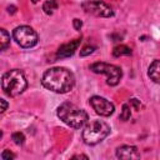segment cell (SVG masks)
I'll return each mask as SVG.
<instances>
[{"label": "cell", "mask_w": 160, "mask_h": 160, "mask_svg": "<svg viewBox=\"0 0 160 160\" xmlns=\"http://www.w3.org/2000/svg\"><path fill=\"white\" fill-rule=\"evenodd\" d=\"M41 84L44 85V88H46L52 92L65 94L72 90L75 85V78L69 69L55 66L48 69L44 72L41 78Z\"/></svg>", "instance_id": "obj_1"}, {"label": "cell", "mask_w": 160, "mask_h": 160, "mask_svg": "<svg viewBox=\"0 0 160 160\" xmlns=\"http://www.w3.org/2000/svg\"><path fill=\"white\" fill-rule=\"evenodd\" d=\"M56 115L62 122H65L66 125L74 129H81L89 121V115L86 114L85 110L68 101L58 106Z\"/></svg>", "instance_id": "obj_2"}, {"label": "cell", "mask_w": 160, "mask_h": 160, "mask_svg": "<svg viewBox=\"0 0 160 160\" xmlns=\"http://www.w3.org/2000/svg\"><path fill=\"white\" fill-rule=\"evenodd\" d=\"M28 86V81L25 75L19 69H12L2 75L1 79V88L4 92L9 96H18L20 95Z\"/></svg>", "instance_id": "obj_3"}, {"label": "cell", "mask_w": 160, "mask_h": 160, "mask_svg": "<svg viewBox=\"0 0 160 160\" xmlns=\"http://www.w3.org/2000/svg\"><path fill=\"white\" fill-rule=\"evenodd\" d=\"M110 126L101 120H94L85 125L82 130V140L88 145H96L110 134Z\"/></svg>", "instance_id": "obj_4"}, {"label": "cell", "mask_w": 160, "mask_h": 160, "mask_svg": "<svg viewBox=\"0 0 160 160\" xmlns=\"http://www.w3.org/2000/svg\"><path fill=\"white\" fill-rule=\"evenodd\" d=\"M90 70L95 74L106 75V84L110 86H115L122 78V71L119 66L108 64V62H94L90 65Z\"/></svg>", "instance_id": "obj_5"}, {"label": "cell", "mask_w": 160, "mask_h": 160, "mask_svg": "<svg viewBox=\"0 0 160 160\" xmlns=\"http://www.w3.org/2000/svg\"><path fill=\"white\" fill-rule=\"evenodd\" d=\"M14 40L21 48H32L38 44V34L36 31L28 25H20L12 31Z\"/></svg>", "instance_id": "obj_6"}, {"label": "cell", "mask_w": 160, "mask_h": 160, "mask_svg": "<svg viewBox=\"0 0 160 160\" xmlns=\"http://www.w3.org/2000/svg\"><path fill=\"white\" fill-rule=\"evenodd\" d=\"M81 8L85 12L91 14L99 18H111L114 16V11L110 5L100 0H86L81 4Z\"/></svg>", "instance_id": "obj_7"}, {"label": "cell", "mask_w": 160, "mask_h": 160, "mask_svg": "<svg viewBox=\"0 0 160 160\" xmlns=\"http://www.w3.org/2000/svg\"><path fill=\"white\" fill-rule=\"evenodd\" d=\"M90 105L92 106L95 112L99 114L100 116H110L115 110V106L112 102H110L105 98L98 96V95H94L90 98Z\"/></svg>", "instance_id": "obj_8"}, {"label": "cell", "mask_w": 160, "mask_h": 160, "mask_svg": "<svg viewBox=\"0 0 160 160\" xmlns=\"http://www.w3.org/2000/svg\"><path fill=\"white\" fill-rule=\"evenodd\" d=\"M80 42H81V38L80 39H75L70 42H66V44H62L58 51H56V58L58 59H65V58H70L74 55V52L78 50V48L80 46Z\"/></svg>", "instance_id": "obj_9"}, {"label": "cell", "mask_w": 160, "mask_h": 160, "mask_svg": "<svg viewBox=\"0 0 160 160\" xmlns=\"http://www.w3.org/2000/svg\"><path fill=\"white\" fill-rule=\"evenodd\" d=\"M115 155L118 159H125V160H129V159H139L140 158V152L138 150L136 146H132V145H122V146H119L115 151Z\"/></svg>", "instance_id": "obj_10"}, {"label": "cell", "mask_w": 160, "mask_h": 160, "mask_svg": "<svg viewBox=\"0 0 160 160\" xmlns=\"http://www.w3.org/2000/svg\"><path fill=\"white\" fill-rule=\"evenodd\" d=\"M148 75L154 82L160 84V60H154L150 64L148 69Z\"/></svg>", "instance_id": "obj_11"}, {"label": "cell", "mask_w": 160, "mask_h": 160, "mask_svg": "<svg viewBox=\"0 0 160 160\" xmlns=\"http://www.w3.org/2000/svg\"><path fill=\"white\" fill-rule=\"evenodd\" d=\"M122 55H131V49L126 45H116L114 49H112V56L115 58H120Z\"/></svg>", "instance_id": "obj_12"}, {"label": "cell", "mask_w": 160, "mask_h": 160, "mask_svg": "<svg viewBox=\"0 0 160 160\" xmlns=\"http://www.w3.org/2000/svg\"><path fill=\"white\" fill-rule=\"evenodd\" d=\"M58 8H59V4H58L56 0H48V1H45L44 5H42V10H44V12H45L46 15L54 14V11H55Z\"/></svg>", "instance_id": "obj_13"}, {"label": "cell", "mask_w": 160, "mask_h": 160, "mask_svg": "<svg viewBox=\"0 0 160 160\" xmlns=\"http://www.w3.org/2000/svg\"><path fill=\"white\" fill-rule=\"evenodd\" d=\"M0 44H1V50H6V48L10 45V35L5 29H0Z\"/></svg>", "instance_id": "obj_14"}, {"label": "cell", "mask_w": 160, "mask_h": 160, "mask_svg": "<svg viewBox=\"0 0 160 160\" xmlns=\"http://www.w3.org/2000/svg\"><path fill=\"white\" fill-rule=\"evenodd\" d=\"M131 116V111H130V105L129 102L128 104H122V108H121V112H120V119L122 121H128Z\"/></svg>", "instance_id": "obj_15"}, {"label": "cell", "mask_w": 160, "mask_h": 160, "mask_svg": "<svg viewBox=\"0 0 160 160\" xmlns=\"http://www.w3.org/2000/svg\"><path fill=\"white\" fill-rule=\"evenodd\" d=\"M11 139H12V141H14L16 145H22V144L25 142V135H24L22 132H20V131L12 132Z\"/></svg>", "instance_id": "obj_16"}, {"label": "cell", "mask_w": 160, "mask_h": 160, "mask_svg": "<svg viewBox=\"0 0 160 160\" xmlns=\"http://www.w3.org/2000/svg\"><path fill=\"white\" fill-rule=\"evenodd\" d=\"M95 50V46H91V45H86L84 46L81 50H80V56H88L90 54H92Z\"/></svg>", "instance_id": "obj_17"}, {"label": "cell", "mask_w": 160, "mask_h": 160, "mask_svg": "<svg viewBox=\"0 0 160 160\" xmlns=\"http://www.w3.org/2000/svg\"><path fill=\"white\" fill-rule=\"evenodd\" d=\"M129 105H130V106H132L135 110H140L141 102H140V100H139V99L132 98V99H130V100H129Z\"/></svg>", "instance_id": "obj_18"}, {"label": "cell", "mask_w": 160, "mask_h": 160, "mask_svg": "<svg viewBox=\"0 0 160 160\" xmlns=\"http://www.w3.org/2000/svg\"><path fill=\"white\" fill-rule=\"evenodd\" d=\"M15 158V155L12 154V152H10V150H4L2 152H1V159L2 160H11V159H14Z\"/></svg>", "instance_id": "obj_19"}, {"label": "cell", "mask_w": 160, "mask_h": 160, "mask_svg": "<svg viewBox=\"0 0 160 160\" xmlns=\"http://www.w3.org/2000/svg\"><path fill=\"white\" fill-rule=\"evenodd\" d=\"M72 25H74V29H75L76 31H80V29H81V26H82V21H81L80 19H74V20H72Z\"/></svg>", "instance_id": "obj_20"}, {"label": "cell", "mask_w": 160, "mask_h": 160, "mask_svg": "<svg viewBox=\"0 0 160 160\" xmlns=\"http://www.w3.org/2000/svg\"><path fill=\"white\" fill-rule=\"evenodd\" d=\"M0 102H1V112H4L8 109V102L5 99H0Z\"/></svg>", "instance_id": "obj_21"}, {"label": "cell", "mask_w": 160, "mask_h": 160, "mask_svg": "<svg viewBox=\"0 0 160 160\" xmlns=\"http://www.w3.org/2000/svg\"><path fill=\"white\" fill-rule=\"evenodd\" d=\"M8 12H9V14H15V12H16V6H14V5L8 6Z\"/></svg>", "instance_id": "obj_22"}, {"label": "cell", "mask_w": 160, "mask_h": 160, "mask_svg": "<svg viewBox=\"0 0 160 160\" xmlns=\"http://www.w3.org/2000/svg\"><path fill=\"white\" fill-rule=\"evenodd\" d=\"M72 159H86V160H88L89 158H88L86 155H81V154H80V155H74Z\"/></svg>", "instance_id": "obj_23"}, {"label": "cell", "mask_w": 160, "mask_h": 160, "mask_svg": "<svg viewBox=\"0 0 160 160\" xmlns=\"http://www.w3.org/2000/svg\"><path fill=\"white\" fill-rule=\"evenodd\" d=\"M31 2L32 4H36V2H39V0H31Z\"/></svg>", "instance_id": "obj_24"}]
</instances>
